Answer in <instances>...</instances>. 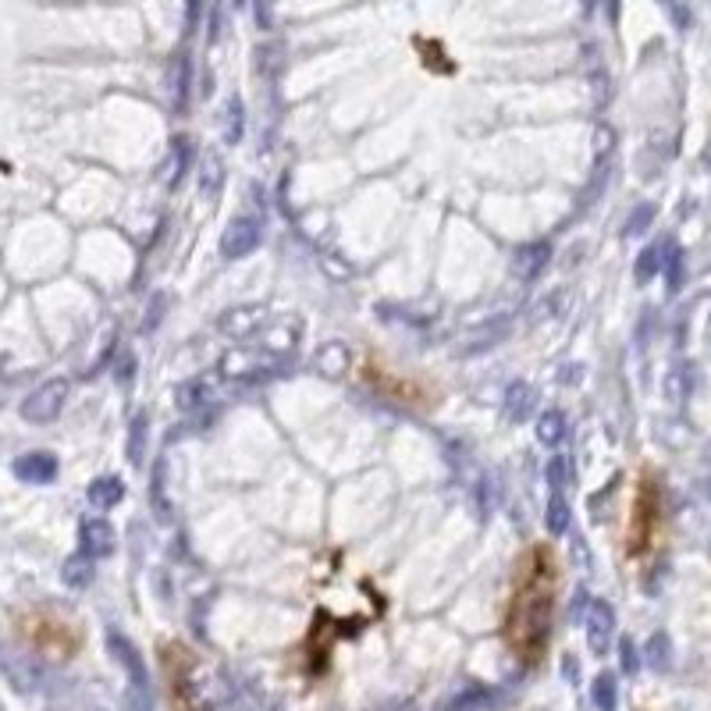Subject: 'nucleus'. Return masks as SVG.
I'll use <instances>...</instances> for the list:
<instances>
[{
    "label": "nucleus",
    "instance_id": "obj_1",
    "mask_svg": "<svg viewBox=\"0 0 711 711\" xmlns=\"http://www.w3.org/2000/svg\"><path fill=\"white\" fill-rule=\"evenodd\" d=\"M552 612H555V559L552 548L537 544L523 559L520 584H516L509 616H505V640L516 651V658H523L527 665H534L548 651Z\"/></svg>",
    "mask_w": 711,
    "mask_h": 711
},
{
    "label": "nucleus",
    "instance_id": "obj_2",
    "mask_svg": "<svg viewBox=\"0 0 711 711\" xmlns=\"http://www.w3.org/2000/svg\"><path fill=\"white\" fill-rule=\"evenodd\" d=\"M658 516H662V502H658V488L655 477H644L637 495V509H633V523H630V555H640L651 548V537H655Z\"/></svg>",
    "mask_w": 711,
    "mask_h": 711
},
{
    "label": "nucleus",
    "instance_id": "obj_3",
    "mask_svg": "<svg viewBox=\"0 0 711 711\" xmlns=\"http://www.w3.org/2000/svg\"><path fill=\"white\" fill-rule=\"evenodd\" d=\"M64 402H68V381H64V377H54V381L40 384L36 392L25 395L22 416L29 420V424H50V420L61 416Z\"/></svg>",
    "mask_w": 711,
    "mask_h": 711
},
{
    "label": "nucleus",
    "instance_id": "obj_4",
    "mask_svg": "<svg viewBox=\"0 0 711 711\" xmlns=\"http://www.w3.org/2000/svg\"><path fill=\"white\" fill-rule=\"evenodd\" d=\"M260 239H264L260 217H235L221 235V256L224 260H242L260 246Z\"/></svg>",
    "mask_w": 711,
    "mask_h": 711
},
{
    "label": "nucleus",
    "instance_id": "obj_5",
    "mask_svg": "<svg viewBox=\"0 0 711 711\" xmlns=\"http://www.w3.org/2000/svg\"><path fill=\"white\" fill-rule=\"evenodd\" d=\"M584 626H587V648L594 655H608V644L616 637V608L608 605V601L594 598L584 616Z\"/></svg>",
    "mask_w": 711,
    "mask_h": 711
},
{
    "label": "nucleus",
    "instance_id": "obj_6",
    "mask_svg": "<svg viewBox=\"0 0 711 711\" xmlns=\"http://www.w3.org/2000/svg\"><path fill=\"white\" fill-rule=\"evenodd\" d=\"M107 648H111L114 662L125 669V676H128V683H132V687H150V669H146L139 648L125 637V633L107 630Z\"/></svg>",
    "mask_w": 711,
    "mask_h": 711
},
{
    "label": "nucleus",
    "instance_id": "obj_7",
    "mask_svg": "<svg viewBox=\"0 0 711 711\" xmlns=\"http://www.w3.org/2000/svg\"><path fill=\"white\" fill-rule=\"evenodd\" d=\"M264 320H267L264 306L246 303V306H232V310H224L221 320H217V328H221L228 338H249L253 331L264 328Z\"/></svg>",
    "mask_w": 711,
    "mask_h": 711
},
{
    "label": "nucleus",
    "instance_id": "obj_8",
    "mask_svg": "<svg viewBox=\"0 0 711 711\" xmlns=\"http://www.w3.org/2000/svg\"><path fill=\"white\" fill-rule=\"evenodd\" d=\"M502 701H505V690L484 687V683H470V687H463L456 697H448V701L441 704V711H491Z\"/></svg>",
    "mask_w": 711,
    "mask_h": 711
},
{
    "label": "nucleus",
    "instance_id": "obj_9",
    "mask_svg": "<svg viewBox=\"0 0 711 711\" xmlns=\"http://www.w3.org/2000/svg\"><path fill=\"white\" fill-rule=\"evenodd\" d=\"M82 555H89V559H107V555L114 552V544H118V534H114V527L107 520H100V516H89V520H82Z\"/></svg>",
    "mask_w": 711,
    "mask_h": 711
},
{
    "label": "nucleus",
    "instance_id": "obj_10",
    "mask_svg": "<svg viewBox=\"0 0 711 711\" xmlns=\"http://www.w3.org/2000/svg\"><path fill=\"white\" fill-rule=\"evenodd\" d=\"M15 477L22 484H50L57 477V459L50 452H25V456L15 459Z\"/></svg>",
    "mask_w": 711,
    "mask_h": 711
},
{
    "label": "nucleus",
    "instance_id": "obj_11",
    "mask_svg": "<svg viewBox=\"0 0 711 711\" xmlns=\"http://www.w3.org/2000/svg\"><path fill=\"white\" fill-rule=\"evenodd\" d=\"M189 72H192V61L185 50H178L175 61L168 68V89H171V107L175 111H185L189 107Z\"/></svg>",
    "mask_w": 711,
    "mask_h": 711
},
{
    "label": "nucleus",
    "instance_id": "obj_12",
    "mask_svg": "<svg viewBox=\"0 0 711 711\" xmlns=\"http://www.w3.org/2000/svg\"><path fill=\"white\" fill-rule=\"evenodd\" d=\"M537 406V392L530 388L527 381H516L509 384V392H505V416H509L512 424H523Z\"/></svg>",
    "mask_w": 711,
    "mask_h": 711
},
{
    "label": "nucleus",
    "instance_id": "obj_13",
    "mask_svg": "<svg viewBox=\"0 0 711 711\" xmlns=\"http://www.w3.org/2000/svg\"><path fill=\"white\" fill-rule=\"evenodd\" d=\"M86 498H89V505L93 509H114V505L125 498V484H121L118 477H96L93 484H89V491H86Z\"/></svg>",
    "mask_w": 711,
    "mask_h": 711
},
{
    "label": "nucleus",
    "instance_id": "obj_14",
    "mask_svg": "<svg viewBox=\"0 0 711 711\" xmlns=\"http://www.w3.org/2000/svg\"><path fill=\"white\" fill-rule=\"evenodd\" d=\"M296 338H299V324H292V320H281L278 328H271L264 335V342H260V349L271 352L274 360L281 363V356H288V352L296 349Z\"/></svg>",
    "mask_w": 711,
    "mask_h": 711
},
{
    "label": "nucleus",
    "instance_id": "obj_15",
    "mask_svg": "<svg viewBox=\"0 0 711 711\" xmlns=\"http://www.w3.org/2000/svg\"><path fill=\"white\" fill-rule=\"evenodd\" d=\"M548 256H552V246H548V242L520 246V253H516V274H520V278H537L541 267H548Z\"/></svg>",
    "mask_w": 711,
    "mask_h": 711
},
{
    "label": "nucleus",
    "instance_id": "obj_16",
    "mask_svg": "<svg viewBox=\"0 0 711 711\" xmlns=\"http://www.w3.org/2000/svg\"><path fill=\"white\" fill-rule=\"evenodd\" d=\"M566 416L559 413V409H548V413L537 416V441H541L544 448H559L562 441H566Z\"/></svg>",
    "mask_w": 711,
    "mask_h": 711
},
{
    "label": "nucleus",
    "instance_id": "obj_17",
    "mask_svg": "<svg viewBox=\"0 0 711 711\" xmlns=\"http://www.w3.org/2000/svg\"><path fill=\"white\" fill-rule=\"evenodd\" d=\"M207 395H210V381H207V377H192V381L178 384L175 406L182 409V413H196V409L207 402Z\"/></svg>",
    "mask_w": 711,
    "mask_h": 711
},
{
    "label": "nucleus",
    "instance_id": "obj_18",
    "mask_svg": "<svg viewBox=\"0 0 711 711\" xmlns=\"http://www.w3.org/2000/svg\"><path fill=\"white\" fill-rule=\"evenodd\" d=\"M61 580L64 587H72V591H82V587H89V580H93V559L89 555H72V559H64L61 566Z\"/></svg>",
    "mask_w": 711,
    "mask_h": 711
},
{
    "label": "nucleus",
    "instance_id": "obj_19",
    "mask_svg": "<svg viewBox=\"0 0 711 711\" xmlns=\"http://www.w3.org/2000/svg\"><path fill=\"white\" fill-rule=\"evenodd\" d=\"M146 434H150V413H136L132 416V427H128V463L132 466H143Z\"/></svg>",
    "mask_w": 711,
    "mask_h": 711
},
{
    "label": "nucleus",
    "instance_id": "obj_20",
    "mask_svg": "<svg viewBox=\"0 0 711 711\" xmlns=\"http://www.w3.org/2000/svg\"><path fill=\"white\" fill-rule=\"evenodd\" d=\"M317 367L324 370V374H328V377H342L345 370H349V349H345L342 342L320 345V352H317Z\"/></svg>",
    "mask_w": 711,
    "mask_h": 711
},
{
    "label": "nucleus",
    "instance_id": "obj_21",
    "mask_svg": "<svg viewBox=\"0 0 711 711\" xmlns=\"http://www.w3.org/2000/svg\"><path fill=\"white\" fill-rule=\"evenodd\" d=\"M569 520H573V512H569V502L562 495H552L548 498V509H544V527L552 537H562L569 530Z\"/></svg>",
    "mask_w": 711,
    "mask_h": 711
},
{
    "label": "nucleus",
    "instance_id": "obj_22",
    "mask_svg": "<svg viewBox=\"0 0 711 711\" xmlns=\"http://www.w3.org/2000/svg\"><path fill=\"white\" fill-rule=\"evenodd\" d=\"M591 697L598 704V711H616L619 708V683L612 672H601L594 676V687H591Z\"/></svg>",
    "mask_w": 711,
    "mask_h": 711
},
{
    "label": "nucleus",
    "instance_id": "obj_23",
    "mask_svg": "<svg viewBox=\"0 0 711 711\" xmlns=\"http://www.w3.org/2000/svg\"><path fill=\"white\" fill-rule=\"evenodd\" d=\"M662 253H665V246L658 242V246H648L644 253L637 256V267H633V274H637L640 285H648V281L655 278V274L665 267V256H662Z\"/></svg>",
    "mask_w": 711,
    "mask_h": 711
},
{
    "label": "nucleus",
    "instance_id": "obj_24",
    "mask_svg": "<svg viewBox=\"0 0 711 711\" xmlns=\"http://www.w3.org/2000/svg\"><path fill=\"white\" fill-rule=\"evenodd\" d=\"M648 665L655 672H665L672 665V640H669V633H651V640H648Z\"/></svg>",
    "mask_w": 711,
    "mask_h": 711
},
{
    "label": "nucleus",
    "instance_id": "obj_25",
    "mask_svg": "<svg viewBox=\"0 0 711 711\" xmlns=\"http://www.w3.org/2000/svg\"><path fill=\"white\" fill-rule=\"evenodd\" d=\"M544 477H548V484H552V495H559L569 480L576 477V470H573V463H569V456H562V452H559V456L548 459V470H544Z\"/></svg>",
    "mask_w": 711,
    "mask_h": 711
},
{
    "label": "nucleus",
    "instance_id": "obj_26",
    "mask_svg": "<svg viewBox=\"0 0 711 711\" xmlns=\"http://www.w3.org/2000/svg\"><path fill=\"white\" fill-rule=\"evenodd\" d=\"M189 160H192V139L189 136H178L175 146H171V185H178L189 171Z\"/></svg>",
    "mask_w": 711,
    "mask_h": 711
},
{
    "label": "nucleus",
    "instance_id": "obj_27",
    "mask_svg": "<svg viewBox=\"0 0 711 711\" xmlns=\"http://www.w3.org/2000/svg\"><path fill=\"white\" fill-rule=\"evenodd\" d=\"M164 470H168V463H164V459H157V466H153V488H150V498H153V509H157L160 520H168V516H171L168 495H164Z\"/></svg>",
    "mask_w": 711,
    "mask_h": 711
},
{
    "label": "nucleus",
    "instance_id": "obj_28",
    "mask_svg": "<svg viewBox=\"0 0 711 711\" xmlns=\"http://www.w3.org/2000/svg\"><path fill=\"white\" fill-rule=\"evenodd\" d=\"M665 278H669V292H680L683 285V249L676 242H669V256H665Z\"/></svg>",
    "mask_w": 711,
    "mask_h": 711
},
{
    "label": "nucleus",
    "instance_id": "obj_29",
    "mask_svg": "<svg viewBox=\"0 0 711 711\" xmlns=\"http://www.w3.org/2000/svg\"><path fill=\"white\" fill-rule=\"evenodd\" d=\"M651 221H655V207L651 203H640V207H633V214L626 217V235H644L651 228Z\"/></svg>",
    "mask_w": 711,
    "mask_h": 711
},
{
    "label": "nucleus",
    "instance_id": "obj_30",
    "mask_svg": "<svg viewBox=\"0 0 711 711\" xmlns=\"http://www.w3.org/2000/svg\"><path fill=\"white\" fill-rule=\"evenodd\" d=\"M228 121H224V139H228V143H239L242 139V100L239 96H232V100H228Z\"/></svg>",
    "mask_w": 711,
    "mask_h": 711
},
{
    "label": "nucleus",
    "instance_id": "obj_31",
    "mask_svg": "<svg viewBox=\"0 0 711 711\" xmlns=\"http://www.w3.org/2000/svg\"><path fill=\"white\" fill-rule=\"evenodd\" d=\"M619 665H623L626 676H637L640 672V651H637V644H633L630 637L619 640Z\"/></svg>",
    "mask_w": 711,
    "mask_h": 711
},
{
    "label": "nucleus",
    "instance_id": "obj_32",
    "mask_svg": "<svg viewBox=\"0 0 711 711\" xmlns=\"http://www.w3.org/2000/svg\"><path fill=\"white\" fill-rule=\"evenodd\" d=\"M125 711H153V694L150 687H132L125 690Z\"/></svg>",
    "mask_w": 711,
    "mask_h": 711
},
{
    "label": "nucleus",
    "instance_id": "obj_33",
    "mask_svg": "<svg viewBox=\"0 0 711 711\" xmlns=\"http://www.w3.org/2000/svg\"><path fill=\"white\" fill-rule=\"evenodd\" d=\"M665 392H669L672 402H683V395H687V370H672L669 381H665Z\"/></svg>",
    "mask_w": 711,
    "mask_h": 711
},
{
    "label": "nucleus",
    "instance_id": "obj_34",
    "mask_svg": "<svg viewBox=\"0 0 711 711\" xmlns=\"http://www.w3.org/2000/svg\"><path fill=\"white\" fill-rule=\"evenodd\" d=\"M587 608H591V594H587L584 587H580V591H576L573 608H569V612H573V619H584V616H587Z\"/></svg>",
    "mask_w": 711,
    "mask_h": 711
},
{
    "label": "nucleus",
    "instance_id": "obj_35",
    "mask_svg": "<svg viewBox=\"0 0 711 711\" xmlns=\"http://www.w3.org/2000/svg\"><path fill=\"white\" fill-rule=\"evenodd\" d=\"M164 303H168V299H164V296H153V313L143 320V331H153V328H157V324H160V310H164Z\"/></svg>",
    "mask_w": 711,
    "mask_h": 711
},
{
    "label": "nucleus",
    "instance_id": "obj_36",
    "mask_svg": "<svg viewBox=\"0 0 711 711\" xmlns=\"http://www.w3.org/2000/svg\"><path fill=\"white\" fill-rule=\"evenodd\" d=\"M669 15L676 18V22H680L683 29H687V25H690V15H687V11H683V8H669Z\"/></svg>",
    "mask_w": 711,
    "mask_h": 711
},
{
    "label": "nucleus",
    "instance_id": "obj_37",
    "mask_svg": "<svg viewBox=\"0 0 711 711\" xmlns=\"http://www.w3.org/2000/svg\"><path fill=\"white\" fill-rule=\"evenodd\" d=\"M79 711H100V708H79Z\"/></svg>",
    "mask_w": 711,
    "mask_h": 711
},
{
    "label": "nucleus",
    "instance_id": "obj_38",
    "mask_svg": "<svg viewBox=\"0 0 711 711\" xmlns=\"http://www.w3.org/2000/svg\"><path fill=\"white\" fill-rule=\"evenodd\" d=\"M0 402H4V392H0Z\"/></svg>",
    "mask_w": 711,
    "mask_h": 711
}]
</instances>
